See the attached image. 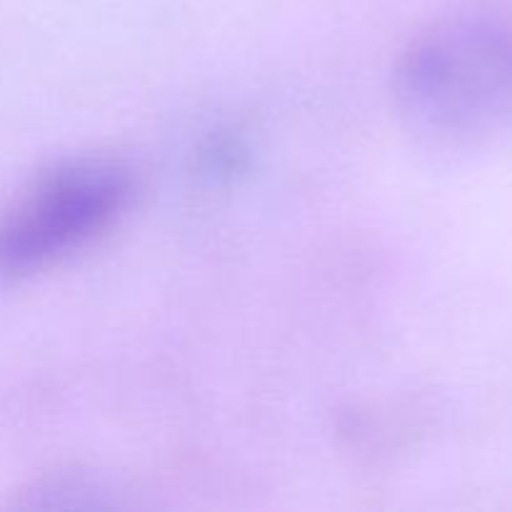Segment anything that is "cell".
I'll use <instances>...</instances> for the list:
<instances>
[{
    "instance_id": "cell-1",
    "label": "cell",
    "mask_w": 512,
    "mask_h": 512,
    "mask_svg": "<svg viewBox=\"0 0 512 512\" xmlns=\"http://www.w3.org/2000/svg\"><path fill=\"white\" fill-rule=\"evenodd\" d=\"M398 113L440 143L493 133L512 118V13L460 10L415 33L393 73Z\"/></svg>"
},
{
    "instance_id": "cell-2",
    "label": "cell",
    "mask_w": 512,
    "mask_h": 512,
    "mask_svg": "<svg viewBox=\"0 0 512 512\" xmlns=\"http://www.w3.org/2000/svg\"><path fill=\"white\" fill-rule=\"evenodd\" d=\"M133 195V173L118 160L50 165L0 210V278L25 280L58 268L103 238Z\"/></svg>"
}]
</instances>
